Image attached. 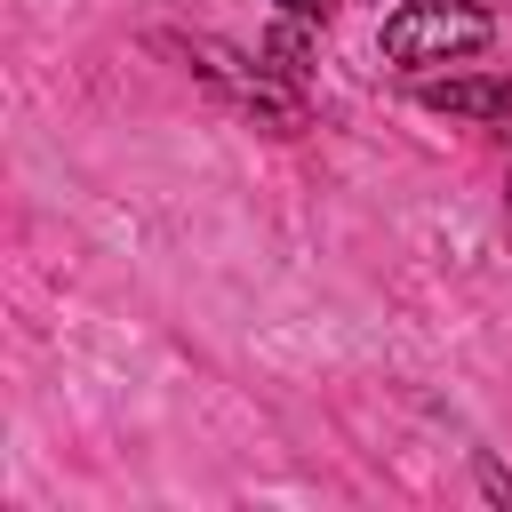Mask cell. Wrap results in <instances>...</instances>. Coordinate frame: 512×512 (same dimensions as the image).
<instances>
[{
  "label": "cell",
  "mask_w": 512,
  "mask_h": 512,
  "mask_svg": "<svg viewBox=\"0 0 512 512\" xmlns=\"http://www.w3.org/2000/svg\"><path fill=\"white\" fill-rule=\"evenodd\" d=\"M488 40H496V24H488V8H472V0H400V8L384 16V56H392L400 72L456 64V56L488 48Z\"/></svg>",
  "instance_id": "6da1fadb"
},
{
  "label": "cell",
  "mask_w": 512,
  "mask_h": 512,
  "mask_svg": "<svg viewBox=\"0 0 512 512\" xmlns=\"http://www.w3.org/2000/svg\"><path fill=\"white\" fill-rule=\"evenodd\" d=\"M424 112H456V120H504L512 128V80H480V72H448V80H416Z\"/></svg>",
  "instance_id": "7a4b0ae2"
},
{
  "label": "cell",
  "mask_w": 512,
  "mask_h": 512,
  "mask_svg": "<svg viewBox=\"0 0 512 512\" xmlns=\"http://www.w3.org/2000/svg\"><path fill=\"white\" fill-rule=\"evenodd\" d=\"M304 32H312V24H296V16H280V24L264 32V72H272V80H288V88L312 72V40H304Z\"/></svg>",
  "instance_id": "3957f363"
},
{
  "label": "cell",
  "mask_w": 512,
  "mask_h": 512,
  "mask_svg": "<svg viewBox=\"0 0 512 512\" xmlns=\"http://www.w3.org/2000/svg\"><path fill=\"white\" fill-rule=\"evenodd\" d=\"M472 472H480V496H488V504H512V472H504L496 456H480Z\"/></svg>",
  "instance_id": "277c9868"
},
{
  "label": "cell",
  "mask_w": 512,
  "mask_h": 512,
  "mask_svg": "<svg viewBox=\"0 0 512 512\" xmlns=\"http://www.w3.org/2000/svg\"><path fill=\"white\" fill-rule=\"evenodd\" d=\"M328 8L336 0H280V16H296V24H328Z\"/></svg>",
  "instance_id": "5b68a950"
}]
</instances>
